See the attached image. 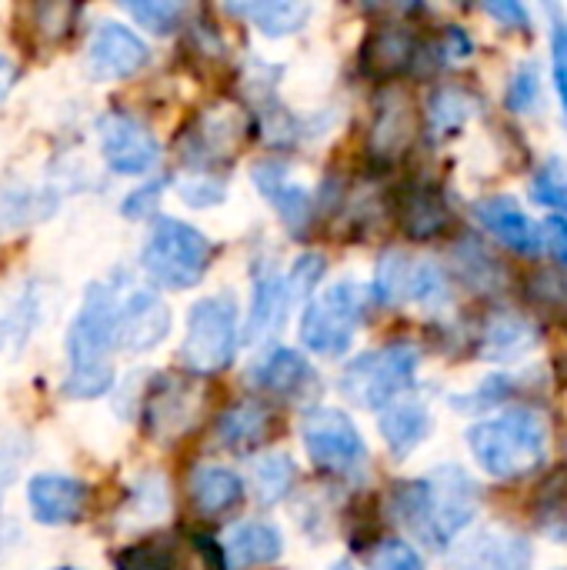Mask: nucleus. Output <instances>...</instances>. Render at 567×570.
Segmentation results:
<instances>
[{
	"instance_id": "10",
	"label": "nucleus",
	"mask_w": 567,
	"mask_h": 570,
	"mask_svg": "<svg viewBox=\"0 0 567 570\" xmlns=\"http://www.w3.org/2000/svg\"><path fill=\"white\" fill-rule=\"evenodd\" d=\"M304 451L321 474L354 478L368 464V444L354 421L338 407H314L301 428Z\"/></svg>"
},
{
	"instance_id": "28",
	"label": "nucleus",
	"mask_w": 567,
	"mask_h": 570,
	"mask_svg": "<svg viewBox=\"0 0 567 570\" xmlns=\"http://www.w3.org/2000/svg\"><path fill=\"white\" fill-rule=\"evenodd\" d=\"M284 551V541H281V531L271 528V524H261V521H247V524H237L227 531V541H224V558L234 564V568H257V564H274Z\"/></svg>"
},
{
	"instance_id": "47",
	"label": "nucleus",
	"mask_w": 567,
	"mask_h": 570,
	"mask_svg": "<svg viewBox=\"0 0 567 570\" xmlns=\"http://www.w3.org/2000/svg\"><path fill=\"white\" fill-rule=\"evenodd\" d=\"M13 77H17V70H13V63L0 53V100H3V94L10 90V83H13Z\"/></svg>"
},
{
	"instance_id": "4",
	"label": "nucleus",
	"mask_w": 567,
	"mask_h": 570,
	"mask_svg": "<svg viewBox=\"0 0 567 570\" xmlns=\"http://www.w3.org/2000/svg\"><path fill=\"white\" fill-rule=\"evenodd\" d=\"M211 261H214V244L197 227L177 217H157L140 254L147 277L167 291H187L201 284Z\"/></svg>"
},
{
	"instance_id": "43",
	"label": "nucleus",
	"mask_w": 567,
	"mask_h": 570,
	"mask_svg": "<svg viewBox=\"0 0 567 570\" xmlns=\"http://www.w3.org/2000/svg\"><path fill=\"white\" fill-rule=\"evenodd\" d=\"M475 53V40L461 30V27H448L438 43H434V57L438 63H454V60H468Z\"/></svg>"
},
{
	"instance_id": "49",
	"label": "nucleus",
	"mask_w": 567,
	"mask_h": 570,
	"mask_svg": "<svg viewBox=\"0 0 567 570\" xmlns=\"http://www.w3.org/2000/svg\"><path fill=\"white\" fill-rule=\"evenodd\" d=\"M57 570H74V568H57Z\"/></svg>"
},
{
	"instance_id": "50",
	"label": "nucleus",
	"mask_w": 567,
	"mask_h": 570,
	"mask_svg": "<svg viewBox=\"0 0 567 570\" xmlns=\"http://www.w3.org/2000/svg\"><path fill=\"white\" fill-rule=\"evenodd\" d=\"M558 570H565V568H558Z\"/></svg>"
},
{
	"instance_id": "7",
	"label": "nucleus",
	"mask_w": 567,
	"mask_h": 570,
	"mask_svg": "<svg viewBox=\"0 0 567 570\" xmlns=\"http://www.w3.org/2000/svg\"><path fill=\"white\" fill-rule=\"evenodd\" d=\"M237 301L231 294L204 297L190 307L187 314V337L180 347V357L194 377H211L221 374L234 354H237Z\"/></svg>"
},
{
	"instance_id": "5",
	"label": "nucleus",
	"mask_w": 567,
	"mask_h": 570,
	"mask_svg": "<svg viewBox=\"0 0 567 570\" xmlns=\"http://www.w3.org/2000/svg\"><path fill=\"white\" fill-rule=\"evenodd\" d=\"M418 367H421V351L408 341H394L354 357L341 374V391L358 407L384 411L388 404H394L414 387Z\"/></svg>"
},
{
	"instance_id": "24",
	"label": "nucleus",
	"mask_w": 567,
	"mask_h": 570,
	"mask_svg": "<svg viewBox=\"0 0 567 570\" xmlns=\"http://www.w3.org/2000/svg\"><path fill=\"white\" fill-rule=\"evenodd\" d=\"M254 384L264 391V394H274V397H301L307 387L317 384L314 377V367L304 361V354L291 351V347H274L267 351L257 364H254Z\"/></svg>"
},
{
	"instance_id": "6",
	"label": "nucleus",
	"mask_w": 567,
	"mask_h": 570,
	"mask_svg": "<svg viewBox=\"0 0 567 570\" xmlns=\"http://www.w3.org/2000/svg\"><path fill=\"white\" fill-rule=\"evenodd\" d=\"M371 294L358 281H338L321 291L301 317V344L321 357H341L368 317Z\"/></svg>"
},
{
	"instance_id": "42",
	"label": "nucleus",
	"mask_w": 567,
	"mask_h": 570,
	"mask_svg": "<svg viewBox=\"0 0 567 570\" xmlns=\"http://www.w3.org/2000/svg\"><path fill=\"white\" fill-rule=\"evenodd\" d=\"M538 227H541V250L555 261L558 271H567V217L548 214Z\"/></svg>"
},
{
	"instance_id": "44",
	"label": "nucleus",
	"mask_w": 567,
	"mask_h": 570,
	"mask_svg": "<svg viewBox=\"0 0 567 570\" xmlns=\"http://www.w3.org/2000/svg\"><path fill=\"white\" fill-rule=\"evenodd\" d=\"M180 197L194 207H207V204H217L224 197V187L214 177H194L180 187Z\"/></svg>"
},
{
	"instance_id": "26",
	"label": "nucleus",
	"mask_w": 567,
	"mask_h": 570,
	"mask_svg": "<svg viewBox=\"0 0 567 570\" xmlns=\"http://www.w3.org/2000/svg\"><path fill=\"white\" fill-rule=\"evenodd\" d=\"M187 494L201 514L214 518V514H227L231 508L244 501V481L221 464H204L190 471Z\"/></svg>"
},
{
	"instance_id": "41",
	"label": "nucleus",
	"mask_w": 567,
	"mask_h": 570,
	"mask_svg": "<svg viewBox=\"0 0 567 570\" xmlns=\"http://www.w3.org/2000/svg\"><path fill=\"white\" fill-rule=\"evenodd\" d=\"M324 271H328V264H324L321 254H304V257H297V264H294V271H291V277H287L291 301H294V297H307V294L321 284Z\"/></svg>"
},
{
	"instance_id": "33",
	"label": "nucleus",
	"mask_w": 567,
	"mask_h": 570,
	"mask_svg": "<svg viewBox=\"0 0 567 570\" xmlns=\"http://www.w3.org/2000/svg\"><path fill=\"white\" fill-rule=\"evenodd\" d=\"M531 200L548 207L551 214L567 217V164L561 157H548L531 177Z\"/></svg>"
},
{
	"instance_id": "35",
	"label": "nucleus",
	"mask_w": 567,
	"mask_h": 570,
	"mask_svg": "<svg viewBox=\"0 0 567 570\" xmlns=\"http://www.w3.org/2000/svg\"><path fill=\"white\" fill-rule=\"evenodd\" d=\"M515 394H518V381L511 374H488L471 394L454 397V407H461V411H491V407H501V404L515 401Z\"/></svg>"
},
{
	"instance_id": "15",
	"label": "nucleus",
	"mask_w": 567,
	"mask_h": 570,
	"mask_svg": "<svg viewBox=\"0 0 567 570\" xmlns=\"http://www.w3.org/2000/svg\"><path fill=\"white\" fill-rule=\"evenodd\" d=\"M27 504L40 524H50V528L74 524L87 514L90 488L84 481L63 478V474H37L27 484Z\"/></svg>"
},
{
	"instance_id": "45",
	"label": "nucleus",
	"mask_w": 567,
	"mask_h": 570,
	"mask_svg": "<svg viewBox=\"0 0 567 570\" xmlns=\"http://www.w3.org/2000/svg\"><path fill=\"white\" fill-rule=\"evenodd\" d=\"M485 13L495 17V20H501L511 30H528L531 27V10L521 7V3H505V0L501 3H485Z\"/></svg>"
},
{
	"instance_id": "27",
	"label": "nucleus",
	"mask_w": 567,
	"mask_h": 570,
	"mask_svg": "<svg viewBox=\"0 0 567 570\" xmlns=\"http://www.w3.org/2000/svg\"><path fill=\"white\" fill-rule=\"evenodd\" d=\"M271 424H274V414L267 404H257V401H241L234 404L231 411L221 414L217 421V441L231 451H254L261 448L267 438H271Z\"/></svg>"
},
{
	"instance_id": "18",
	"label": "nucleus",
	"mask_w": 567,
	"mask_h": 570,
	"mask_svg": "<svg viewBox=\"0 0 567 570\" xmlns=\"http://www.w3.org/2000/svg\"><path fill=\"white\" fill-rule=\"evenodd\" d=\"M421 37L408 23H384L364 40L361 67L374 80H394L421 60Z\"/></svg>"
},
{
	"instance_id": "2",
	"label": "nucleus",
	"mask_w": 567,
	"mask_h": 570,
	"mask_svg": "<svg viewBox=\"0 0 567 570\" xmlns=\"http://www.w3.org/2000/svg\"><path fill=\"white\" fill-rule=\"evenodd\" d=\"M478 468L505 484L535 478L551 454V421L538 404H515L468 428Z\"/></svg>"
},
{
	"instance_id": "21",
	"label": "nucleus",
	"mask_w": 567,
	"mask_h": 570,
	"mask_svg": "<svg viewBox=\"0 0 567 570\" xmlns=\"http://www.w3.org/2000/svg\"><path fill=\"white\" fill-rule=\"evenodd\" d=\"M170 331V311L154 291H127L120 297V347L150 351Z\"/></svg>"
},
{
	"instance_id": "8",
	"label": "nucleus",
	"mask_w": 567,
	"mask_h": 570,
	"mask_svg": "<svg viewBox=\"0 0 567 570\" xmlns=\"http://www.w3.org/2000/svg\"><path fill=\"white\" fill-rule=\"evenodd\" d=\"M207 411V391L187 374H157L144 394L140 424L157 444H174L197 431Z\"/></svg>"
},
{
	"instance_id": "12",
	"label": "nucleus",
	"mask_w": 567,
	"mask_h": 570,
	"mask_svg": "<svg viewBox=\"0 0 567 570\" xmlns=\"http://www.w3.org/2000/svg\"><path fill=\"white\" fill-rule=\"evenodd\" d=\"M244 114L234 107H214L201 114L180 137L187 164H227L244 144Z\"/></svg>"
},
{
	"instance_id": "16",
	"label": "nucleus",
	"mask_w": 567,
	"mask_h": 570,
	"mask_svg": "<svg viewBox=\"0 0 567 570\" xmlns=\"http://www.w3.org/2000/svg\"><path fill=\"white\" fill-rule=\"evenodd\" d=\"M451 570H531V544L511 528H485L461 544Z\"/></svg>"
},
{
	"instance_id": "34",
	"label": "nucleus",
	"mask_w": 567,
	"mask_h": 570,
	"mask_svg": "<svg viewBox=\"0 0 567 570\" xmlns=\"http://www.w3.org/2000/svg\"><path fill=\"white\" fill-rule=\"evenodd\" d=\"M117 570H184L170 541H137L117 554Z\"/></svg>"
},
{
	"instance_id": "36",
	"label": "nucleus",
	"mask_w": 567,
	"mask_h": 570,
	"mask_svg": "<svg viewBox=\"0 0 567 570\" xmlns=\"http://www.w3.org/2000/svg\"><path fill=\"white\" fill-rule=\"evenodd\" d=\"M538 104H541V70L531 60L518 63V70L511 73L508 90H505V107L511 114H531Z\"/></svg>"
},
{
	"instance_id": "40",
	"label": "nucleus",
	"mask_w": 567,
	"mask_h": 570,
	"mask_svg": "<svg viewBox=\"0 0 567 570\" xmlns=\"http://www.w3.org/2000/svg\"><path fill=\"white\" fill-rule=\"evenodd\" d=\"M368 570H428L424 558L418 554L414 544H408L404 538H384L371 558H368Z\"/></svg>"
},
{
	"instance_id": "3",
	"label": "nucleus",
	"mask_w": 567,
	"mask_h": 570,
	"mask_svg": "<svg viewBox=\"0 0 567 570\" xmlns=\"http://www.w3.org/2000/svg\"><path fill=\"white\" fill-rule=\"evenodd\" d=\"M120 347V294L110 284H90L67 334L70 374L63 391L77 401L100 397L114 384L110 354Z\"/></svg>"
},
{
	"instance_id": "29",
	"label": "nucleus",
	"mask_w": 567,
	"mask_h": 570,
	"mask_svg": "<svg viewBox=\"0 0 567 570\" xmlns=\"http://www.w3.org/2000/svg\"><path fill=\"white\" fill-rule=\"evenodd\" d=\"M475 94L465 87V83H441L431 90L428 97V110H424V120H428V137L431 140H448L454 137L471 117H475Z\"/></svg>"
},
{
	"instance_id": "30",
	"label": "nucleus",
	"mask_w": 567,
	"mask_h": 570,
	"mask_svg": "<svg viewBox=\"0 0 567 570\" xmlns=\"http://www.w3.org/2000/svg\"><path fill=\"white\" fill-rule=\"evenodd\" d=\"M451 257H454L458 277L471 291H478V294H505L508 291V271H505V264L478 237H465L454 247Z\"/></svg>"
},
{
	"instance_id": "17",
	"label": "nucleus",
	"mask_w": 567,
	"mask_h": 570,
	"mask_svg": "<svg viewBox=\"0 0 567 570\" xmlns=\"http://www.w3.org/2000/svg\"><path fill=\"white\" fill-rule=\"evenodd\" d=\"M398 224L404 237L411 240H438L451 227V207L438 184L431 180H411L394 204Z\"/></svg>"
},
{
	"instance_id": "32",
	"label": "nucleus",
	"mask_w": 567,
	"mask_h": 570,
	"mask_svg": "<svg viewBox=\"0 0 567 570\" xmlns=\"http://www.w3.org/2000/svg\"><path fill=\"white\" fill-rule=\"evenodd\" d=\"M297 481V468L287 454H267L254 464V491L261 504H277L291 494Z\"/></svg>"
},
{
	"instance_id": "13",
	"label": "nucleus",
	"mask_w": 567,
	"mask_h": 570,
	"mask_svg": "<svg viewBox=\"0 0 567 570\" xmlns=\"http://www.w3.org/2000/svg\"><path fill=\"white\" fill-rule=\"evenodd\" d=\"M471 210H475L478 224L488 230V237L498 240L501 247H508L511 254H521V257L541 254V227H538V220H531V214H525V207L515 197L488 194V197L475 200Z\"/></svg>"
},
{
	"instance_id": "1",
	"label": "nucleus",
	"mask_w": 567,
	"mask_h": 570,
	"mask_svg": "<svg viewBox=\"0 0 567 570\" xmlns=\"http://www.w3.org/2000/svg\"><path fill=\"white\" fill-rule=\"evenodd\" d=\"M398 524L431 551H448L481 511V484L458 464L404 481L391 494Z\"/></svg>"
},
{
	"instance_id": "20",
	"label": "nucleus",
	"mask_w": 567,
	"mask_h": 570,
	"mask_svg": "<svg viewBox=\"0 0 567 570\" xmlns=\"http://www.w3.org/2000/svg\"><path fill=\"white\" fill-rule=\"evenodd\" d=\"M541 341V327L535 321H528L525 314L515 311H498L491 314L481 331H478V357L485 361H498V364H511L521 361L525 354H531Z\"/></svg>"
},
{
	"instance_id": "23",
	"label": "nucleus",
	"mask_w": 567,
	"mask_h": 570,
	"mask_svg": "<svg viewBox=\"0 0 567 570\" xmlns=\"http://www.w3.org/2000/svg\"><path fill=\"white\" fill-rule=\"evenodd\" d=\"M287 304H291L287 277L274 264H261L257 261L254 264V301H251L244 337L251 344H257V341H267L271 334H277L284 327Z\"/></svg>"
},
{
	"instance_id": "37",
	"label": "nucleus",
	"mask_w": 567,
	"mask_h": 570,
	"mask_svg": "<svg viewBox=\"0 0 567 570\" xmlns=\"http://www.w3.org/2000/svg\"><path fill=\"white\" fill-rule=\"evenodd\" d=\"M127 13L154 33H170L187 17V7L174 0H137V3H127Z\"/></svg>"
},
{
	"instance_id": "19",
	"label": "nucleus",
	"mask_w": 567,
	"mask_h": 570,
	"mask_svg": "<svg viewBox=\"0 0 567 570\" xmlns=\"http://www.w3.org/2000/svg\"><path fill=\"white\" fill-rule=\"evenodd\" d=\"M254 187L261 190V197L281 214V220L294 230V234H304L307 224L314 220V197L307 187H301L287 164L281 160H267V164H257L254 167Z\"/></svg>"
},
{
	"instance_id": "46",
	"label": "nucleus",
	"mask_w": 567,
	"mask_h": 570,
	"mask_svg": "<svg viewBox=\"0 0 567 570\" xmlns=\"http://www.w3.org/2000/svg\"><path fill=\"white\" fill-rule=\"evenodd\" d=\"M160 187H164V180H154V184H147V187H137L127 200H124V217H144V214H150L154 210V204H157V197H160Z\"/></svg>"
},
{
	"instance_id": "38",
	"label": "nucleus",
	"mask_w": 567,
	"mask_h": 570,
	"mask_svg": "<svg viewBox=\"0 0 567 570\" xmlns=\"http://www.w3.org/2000/svg\"><path fill=\"white\" fill-rule=\"evenodd\" d=\"M525 291L545 311H567V271H558V267L535 271L525 281Z\"/></svg>"
},
{
	"instance_id": "14",
	"label": "nucleus",
	"mask_w": 567,
	"mask_h": 570,
	"mask_svg": "<svg viewBox=\"0 0 567 570\" xmlns=\"http://www.w3.org/2000/svg\"><path fill=\"white\" fill-rule=\"evenodd\" d=\"M418 134V114L411 97L401 87H388L378 97V110L371 120V137H368V150L374 160L394 164L408 154L411 140Z\"/></svg>"
},
{
	"instance_id": "31",
	"label": "nucleus",
	"mask_w": 567,
	"mask_h": 570,
	"mask_svg": "<svg viewBox=\"0 0 567 570\" xmlns=\"http://www.w3.org/2000/svg\"><path fill=\"white\" fill-rule=\"evenodd\" d=\"M231 10L254 20L267 37H284V33L301 30V23L311 13V7H304V3H244V7H231Z\"/></svg>"
},
{
	"instance_id": "48",
	"label": "nucleus",
	"mask_w": 567,
	"mask_h": 570,
	"mask_svg": "<svg viewBox=\"0 0 567 570\" xmlns=\"http://www.w3.org/2000/svg\"><path fill=\"white\" fill-rule=\"evenodd\" d=\"M331 570H354V568H351V564H334Z\"/></svg>"
},
{
	"instance_id": "9",
	"label": "nucleus",
	"mask_w": 567,
	"mask_h": 570,
	"mask_svg": "<svg viewBox=\"0 0 567 570\" xmlns=\"http://www.w3.org/2000/svg\"><path fill=\"white\" fill-rule=\"evenodd\" d=\"M378 304H418L428 311H441L451 304L448 271L434 261H418L404 250H388L378 261L374 294Z\"/></svg>"
},
{
	"instance_id": "25",
	"label": "nucleus",
	"mask_w": 567,
	"mask_h": 570,
	"mask_svg": "<svg viewBox=\"0 0 567 570\" xmlns=\"http://www.w3.org/2000/svg\"><path fill=\"white\" fill-rule=\"evenodd\" d=\"M431 434V411L421 397H398L381 411V438L394 458H408Z\"/></svg>"
},
{
	"instance_id": "39",
	"label": "nucleus",
	"mask_w": 567,
	"mask_h": 570,
	"mask_svg": "<svg viewBox=\"0 0 567 570\" xmlns=\"http://www.w3.org/2000/svg\"><path fill=\"white\" fill-rule=\"evenodd\" d=\"M551 83H555V94H558V104H561V114H565L567 124V17L551 7Z\"/></svg>"
},
{
	"instance_id": "11",
	"label": "nucleus",
	"mask_w": 567,
	"mask_h": 570,
	"mask_svg": "<svg viewBox=\"0 0 567 570\" xmlns=\"http://www.w3.org/2000/svg\"><path fill=\"white\" fill-rule=\"evenodd\" d=\"M97 134H100L104 160L114 174H127V177L147 174L160 157V144L154 130L127 110H107L97 120Z\"/></svg>"
},
{
	"instance_id": "22",
	"label": "nucleus",
	"mask_w": 567,
	"mask_h": 570,
	"mask_svg": "<svg viewBox=\"0 0 567 570\" xmlns=\"http://www.w3.org/2000/svg\"><path fill=\"white\" fill-rule=\"evenodd\" d=\"M150 60L147 43L124 23H104L90 40V63L100 77H134Z\"/></svg>"
}]
</instances>
